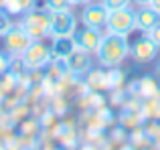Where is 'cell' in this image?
<instances>
[{
	"label": "cell",
	"instance_id": "obj_1",
	"mask_svg": "<svg viewBox=\"0 0 160 150\" xmlns=\"http://www.w3.org/2000/svg\"><path fill=\"white\" fill-rule=\"evenodd\" d=\"M128 55L130 45L126 35H113V32H108L102 37V43L95 51V57L103 67H118Z\"/></svg>",
	"mask_w": 160,
	"mask_h": 150
},
{
	"label": "cell",
	"instance_id": "obj_2",
	"mask_svg": "<svg viewBox=\"0 0 160 150\" xmlns=\"http://www.w3.org/2000/svg\"><path fill=\"white\" fill-rule=\"evenodd\" d=\"M22 28L31 35L32 41L37 39H45V37H49V31H51V12L49 10H27V14H24L22 18Z\"/></svg>",
	"mask_w": 160,
	"mask_h": 150
},
{
	"label": "cell",
	"instance_id": "obj_3",
	"mask_svg": "<svg viewBox=\"0 0 160 150\" xmlns=\"http://www.w3.org/2000/svg\"><path fill=\"white\" fill-rule=\"evenodd\" d=\"M106 28L108 32H113V35H128L136 28V12L130 6L108 12Z\"/></svg>",
	"mask_w": 160,
	"mask_h": 150
},
{
	"label": "cell",
	"instance_id": "obj_4",
	"mask_svg": "<svg viewBox=\"0 0 160 150\" xmlns=\"http://www.w3.org/2000/svg\"><path fill=\"white\" fill-rule=\"evenodd\" d=\"M22 63L27 65L28 69H41V67H47L53 59V53H51V45L43 43V39H37L28 45V49L20 55Z\"/></svg>",
	"mask_w": 160,
	"mask_h": 150
},
{
	"label": "cell",
	"instance_id": "obj_5",
	"mask_svg": "<svg viewBox=\"0 0 160 150\" xmlns=\"http://www.w3.org/2000/svg\"><path fill=\"white\" fill-rule=\"evenodd\" d=\"M31 43H32V39H31V35L22 28V24H12L10 31L4 35V47H6L8 55L20 57L28 49Z\"/></svg>",
	"mask_w": 160,
	"mask_h": 150
},
{
	"label": "cell",
	"instance_id": "obj_6",
	"mask_svg": "<svg viewBox=\"0 0 160 150\" xmlns=\"http://www.w3.org/2000/svg\"><path fill=\"white\" fill-rule=\"evenodd\" d=\"M77 28V18L71 10H61V12H51V31L49 37H73Z\"/></svg>",
	"mask_w": 160,
	"mask_h": 150
},
{
	"label": "cell",
	"instance_id": "obj_7",
	"mask_svg": "<svg viewBox=\"0 0 160 150\" xmlns=\"http://www.w3.org/2000/svg\"><path fill=\"white\" fill-rule=\"evenodd\" d=\"M102 31L98 28H89V27H81V28H75L73 32V43L77 49L85 53H95L102 43Z\"/></svg>",
	"mask_w": 160,
	"mask_h": 150
},
{
	"label": "cell",
	"instance_id": "obj_8",
	"mask_svg": "<svg viewBox=\"0 0 160 150\" xmlns=\"http://www.w3.org/2000/svg\"><path fill=\"white\" fill-rule=\"evenodd\" d=\"M106 20H108V8L103 6L102 2H99V4H93V2L85 4V8H83V12H81L83 27L102 31V28L106 27Z\"/></svg>",
	"mask_w": 160,
	"mask_h": 150
},
{
	"label": "cell",
	"instance_id": "obj_9",
	"mask_svg": "<svg viewBox=\"0 0 160 150\" xmlns=\"http://www.w3.org/2000/svg\"><path fill=\"white\" fill-rule=\"evenodd\" d=\"M130 55H132L134 61H138V63H150V61L156 59L158 47L148 37H142V39H138L136 43L130 47Z\"/></svg>",
	"mask_w": 160,
	"mask_h": 150
},
{
	"label": "cell",
	"instance_id": "obj_10",
	"mask_svg": "<svg viewBox=\"0 0 160 150\" xmlns=\"http://www.w3.org/2000/svg\"><path fill=\"white\" fill-rule=\"evenodd\" d=\"M158 24H160V12L158 10H154L150 6H142L136 12V28H140L144 32H150Z\"/></svg>",
	"mask_w": 160,
	"mask_h": 150
},
{
	"label": "cell",
	"instance_id": "obj_11",
	"mask_svg": "<svg viewBox=\"0 0 160 150\" xmlns=\"http://www.w3.org/2000/svg\"><path fill=\"white\" fill-rule=\"evenodd\" d=\"M75 49L77 47L73 43V37H57V39H53V45H51L53 59H67Z\"/></svg>",
	"mask_w": 160,
	"mask_h": 150
},
{
	"label": "cell",
	"instance_id": "obj_12",
	"mask_svg": "<svg viewBox=\"0 0 160 150\" xmlns=\"http://www.w3.org/2000/svg\"><path fill=\"white\" fill-rule=\"evenodd\" d=\"M65 61H67V65H69L71 71H87V69H89V65H91L89 53L81 51V49H75V51L71 53Z\"/></svg>",
	"mask_w": 160,
	"mask_h": 150
},
{
	"label": "cell",
	"instance_id": "obj_13",
	"mask_svg": "<svg viewBox=\"0 0 160 150\" xmlns=\"http://www.w3.org/2000/svg\"><path fill=\"white\" fill-rule=\"evenodd\" d=\"M71 0H45V8L49 12H61V10H69Z\"/></svg>",
	"mask_w": 160,
	"mask_h": 150
},
{
	"label": "cell",
	"instance_id": "obj_14",
	"mask_svg": "<svg viewBox=\"0 0 160 150\" xmlns=\"http://www.w3.org/2000/svg\"><path fill=\"white\" fill-rule=\"evenodd\" d=\"M12 27V18L4 8H0V37H4Z\"/></svg>",
	"mask_w": 160,
	"mask_h": 150
},
{
	"label": "cell",
	"instance_id": "obj_15",
	"mask_svg": "<svg viewBox=\"0 0 160 150\" xmlns=\"http://www.w3.org/2000/svg\"><path fill=\"white\" fill-rule=\"evenodd\" d=\"M102 4L108 8V12H112V10H120V8L130 6V0H102Z\"/></svg>",
	"mask_w": 160,
	"mask_h": 150
},
{
	"label": "cell",
	"instance_id": "obj_16",
	"mask_svg": "<svg viewBox=\"0 0 160 150\" xmlns=\"http://www.w3.org/2000/svg\"><path fill=\"white\" fill-rule=\"evenodd\" d=\"M148 39H150V41H152V43H154V45H156V47H158V49H160V24H158V27H154V28H152V31H150V32H148Z\"/></svg>",
	"mask_w": 160,
	"mask_h": 150
},
{
	"label": "cell",
	"instance_id": "obj_17",
	"mask_svg": "<svg viewBox=\"0 0 160 150\" xmlns=\"http://www.w3.org/2000/svg\"><path fill=\"white\" fill-rule=\"evenodd\" d=\"M8 69V55L6 53H0V73Z\"/></svg>",
	"mask_w": 160,
	"mask_h": 150
},
{
	"label": "cell",
	"instance_id": "obj_18",
	"mask_svg": "<svg viewBox=\"0 0 160 150\" xmlns=\"http://www.w3.org/2000/svg\"><path fill=\"white\" fill-rule=\"evenodd\" d=\"M150 8H154V10H158L160 12V0H150V4H148Z\"/></svg>",
	"mask_w": 160,
	"mask_h": 150
},
{
	"label": "cell",
	"instance_id": "obj_19",
	"mask_svg": "<svg viewBox=\"0 0 160 150\" xmlns=\"http://www.w3.org/2000/svg\"><path fill=\"white\" fill-rule=\"evenodd\" d=\"M91 0H71V4H81V6H85V4H89Z\"/></svg>",
	"mask_w": 160,
	"mask_h": 150
},
{
	"label": "cell",
	"instance_id": "obj_20",
	"mask_svg": "<svg viewBox=\"0 0 160 150\" xmlns=\"http://www.w3.org/2000/svg\"><path fill=\"white\" fill-rule=\"evenodd\" d=\"M136 2H138V4H142V6H148L150 0H136Z\"/></svg>",
	"mask_w": 160,
	"mask_h": 150
},
{
	"label": "cell",
	"instance_id": "obj_21",
	"mask_svg": "<svg viewBox=\"0 0 160 150\" xmlns=\"http://www.w3.org/2000/svg\"><path fill=\"white\" fill-rule=\"evenodd\" d=\"M6 2L8 0H0V8H6Z\"/></svg>",
	"mask_w": 160,
	"mask_h": 150
}]
</instances>
